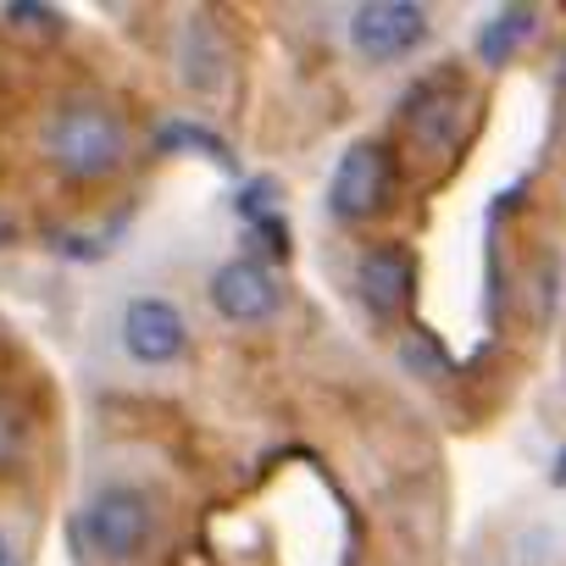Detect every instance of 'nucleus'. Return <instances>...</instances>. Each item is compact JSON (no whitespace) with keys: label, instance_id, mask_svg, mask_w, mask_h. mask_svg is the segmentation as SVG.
Returning a JSON list of instances; mask_svg holds the SVG:
<instances>
[{"label":"nucleus","instance_id":"10","mask_svg":"<svg viewBox=\"0 0 566 566\" xmlns=\"http://www.w3.org/2000/svg\"><path fill=\"white\" fill-rule=\"evenodd\" d=\"M18 444H23V433H18L12 411L0 406V467H7V461H18Z\"/></svg>","mask_w":566,"mask_h":566},{"label":"nucleus","instance_id":"2","mask_svg":"<svg viewBox=\"0 0 566 566\" xmlns=\"http://www.w3.org/2000/svg\"><path fill=\"white\" fill-rule=\"evenodd\" d=\"M84 544L106 560H134L150 533H156V511L139 489H101L90 505H84Z\"/></svg>","mask_w":566,"mask_h":566},{"label":"nucleus","instance_id":"7","mask_svg":"<svg viewBox=\"0 0 566 566\" xmlns=\"http://www.w3.org/2000/svg\"><path fill=\"white\" fill-rule=\"evenodd\" d=\"M411 283H417V272H411V255L400 244H378L356 266V290L378 317H400L411 306Z\"/></svg>","mask_w":566,"mask_h":566},{"label":"nucleus","instance_id":"12","mask_svg":"<svg viewBox=\"0 0 566 566\" xmlns=\"http://www.w3.org/2000/svg\"><path fill=\"white\" fill-rule=\"evenodd\" d=\"M0 566H12V549H7V538H0Z\"/></svg>","mask_w":566,"mask_h":566},{"label":"nucleus","instance_id":"11","mask_svg":"<svg viewBox=\"0 0 566 566\" xmlns=\"http://www.w3.org/2000/svg\"><path fill=\"white\" fill-rule=\"evenodd\" d=\"M555 478H560V483H566V450H560V461H555Z\"/></svg>","mask_w":566,"mask_h":566},{"label":"nucleus","instance_id":"9","mask_svg":"<svg viewBox=\"0 0 566 566\" xmlns=\"http://www.w3.org/2000/svg\"><path fill=\"white\" fill-rule=\"evenodd\" d=\"M527 29H533V12H500V18H489L483 29H478V51H483V62H505L511 51H516V40H527Z\"/></svg>","mask_w":566,"mask_h":566},{"label":"nucleus","instance_id":"1","mask_svg":"<svg viewBox=\"0 0 566 566\" xmlns=\"http://www.w3.org/2000/svg\"><path fill=\"white\" fill-rule=\"evenodd\" d=\"M45 150L67 178H106L128 156V128L117 112H106L95 101H67L45 123Z\"/></svg>","mask_w":566,"mask_h":566},{"label":"nucleus","instance_id":"6","mask_svg":"<svg viewBox=\"0 0 566 566\" xmlns=\"http://www.w3.org/2000/svg\"><path fill=\"white\" fill-rule=\"evenodd\" d=\"M189 345V328H184V312L161 295H139L123 306V350L139 361V367H167L178 361Z\"/></svg>","mask_w":566,"mask_h":566},{"label":"nucleus","instance_id":"3","mask_svg":"<svg viewBox=\"0 0 566 566\" xmlns=\"http://www.w3.org/2000/svg\"><path fill=\"white\" fill-rule=\"evenodd\" d=\"M422 40H428V12L417 0H367V7L350 12V45L373 67L406 62Z\"/></svg>","mask_w":566,"mask_h":566},{"label":"nucleus","instance_id":"4","mask_svg":"<svg viewBox=\"0 0 566 566\" xmlns=\"http://www.w3.org/2000/svg\"><path fill=\"white\" fill-rule=\"evenodd\" d=\"M389 184H395V161L378 139H356L339 161H334V178H328V206L334 217L345 222H361L373 217L384 200H389Z\"/></svg>","mask_w":566,"mask_h":566},{"label":"nucleus","instance_id":"8","mask_svg":"<svg viewBox=\"0 0 566 566\" xmlns=\"http://www.w3.org/2000/svg\"><path fill=\"white\" fill-rule=\"evenodd\" d=\"M217 67H222V40H217L211 18H195L189 34H184V78L200 84V90H211Z\"/></svg>","mask_w":566,"mask_h":566},{"label":"nucleus","instance_id":"5","mask_svg":"<svg viewBox=\"0 0 566 566\" xmlns=\"http://www.w3.org/2000/svg\"><path fill=\"white\" fill-rule=\"evenodd\" d=\"M211 306H217L228 323L255 328V323L277 317L283 295H277V277H272L266 261H255V255H233V261H222L217 277H211Z\"/></svg>","mask_w":566,"mask_h":566}]
</instances>
